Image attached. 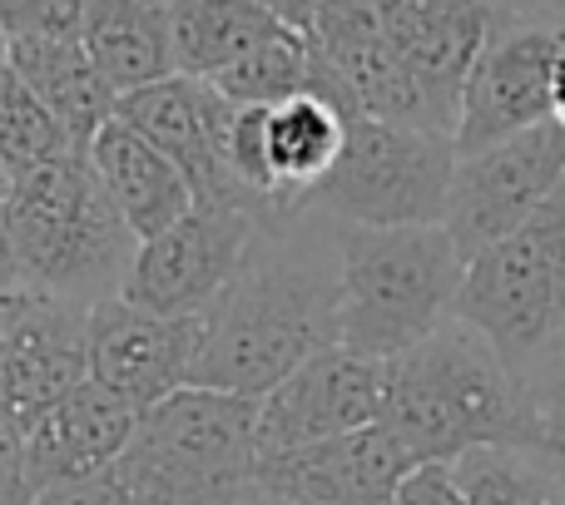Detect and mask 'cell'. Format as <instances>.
Returning a JSON list of instances; mask_svg holds the SVG:
<instances>
[{
	"label": "cell",
	"mask_w": 565,
	"mask_h": 505,
	"mask_svg": "<svg viewBox=\"0 0 565 505\" xmlns=\"http://www.w3.org/2000/svg\"><path fill=\"white\" fill-rule=\"evenodd\" d=\"M115 119H125L135 135H145L174 169L189 179L194 204H228L258 218L254 198L228 169V119L234 105L209 79L164 75L154 85H139L115 99Z\"/></svg>",
	"instance_id": "cell-11"
},
{
	"label": "cell",
	"mask_w": 565,
	"mask_h": 505,
	"mask_svg": "<svg viewBox=\"0 0 565 505\" xmlns=\"http://www.w3.org/2000/svg\"><path fill=\"white\" fill-rule=\"evenodd\" d=\"M0 417H15L10 411V391H6V367H0Z\"/></svg>",
	"instance_id": "cell-33"
},
{
	"label": "cell",
	"mask_w": 565,
	"mask_h": 505,
	"mask_svg": "<svg viewBox=\"0 0 565 505\" xmlns=\"http://www.w3.org/2000/svg\"><path fill=\"white\" fill-rule=\"evenodd\" d=\"M561 179H565V125L541 119V125L521 129V135L477 149V154H457L441 228L461 248V258H471L487 244L507 238L516 224H526L561 189Z\"/></svg>",
	"instance_id": "cell-9"
},
{
	"label": "cell",
	"mask_w": 565,
	"mask_h": 505,
	"mask_svg": "<svg viewBox=\"0 0 565 505\" xmlns=\"http://www.w3.org/2000/svg\"><path fill=\"white\" fill-rule=\"evenodd\" d=\"M85 0H0V35H45V40H79Z\"/></svg>",
	"instance_id": "cell-27"
},
{
	"label": "cell",
	"mask_w": 565,
	"mask_h": 505,
	"mask_svg": "<svg viewBox=\"0 0 565 505\" xmlns=\"http://www.w3.org/2000/svg\"><path fill=\"white\" fill-rule=\"evenodd\" d=\"M382 401H387V362L332 342L258 397V456L372 427L382 421Z\"/></svg>",
	"instance_id": "cell-12"
},
{
	"label": "cell",
	"mask_w": 565,
	"mask_h": 505,
	"mask_svg": "<svg viewBox=\"0 0 565 505\" xmlns=\"http://www.w3.org/2000/svg\"><path fill=\"white\" fill-rule=\"evenodd\" d=\"M521 382H526L531 401V441L551 456H565V342L551 357H541Z\"/></svg>",
	"instance_id": "cell-26"
},
{
	"label": "cell",
	"mask_w": 565,
	"mask_h": 505,
	"mask_svg": "<svg viewBox=\"0 0 565 505\" xmlns=\"http://www.w3.org/2000/svg\"><path fill=\"white\" fill-rule=\"evenodd\" d=\"M85 154H89V169H95L99 189L109 194V204L119 208L125 228L139 244L194 208V189H189V179L174 169V159H164L145 135H135L125 119H109V125L89 139Z\"/></svg>",
	"instance_id": "cell-19"
},
{
	"label": "cell",
	"mask_w": 565,
	"mask_h": 505,
	"mask_svg": "<svg viewBox=\"0 0 565 505\" xmlns=\"http://www.w3.org/2000/svg\"><path fill=\"white\" fill-rule=\"evenodd\" d=\"M238 505H397V496H392V501H292V496H274V491L248 486V496Z\"/></svg>",
	"instance_id": "cell-31"
},
{
	"label": "cell",
	"mask_w": 565,
	"mask_h": 505,
	"mask_svg": "<svg viewBox=\"0 0 565 505\" xmlns=\"http://www.w3.org/2000/svg\"><path fill=\"white\" fill-rule=\"evenodd\" d=\"M60 154H75V144L65 139V129L55 125L45 105L25 89V79L10 69V60L0 55V169L10 179L30 174V169L50 164ZM85 154V149H79Z\"/></svg>",
	"instance_id": "cell-25"
},
{
	"label": "cell",
	"mask_w": 565,
	"mask_h": 505,
	"mask_svg": "<svg viewBox=\"0 0 565 505\" xmlns=\"http://www.w3.org/2000/svg\"><path fill=\"white\" fill-rule=\"evenodd\" d=\"M30 505H129L125 486H119L115 466L99 471V476H79V481H65V486H50L40 491Z\"/></svg>",
	"instance_id": "cell-28"
},
{
	"label": "cell",
	"mask_w": 565,
	"mask_h": 505,
	"mask_svg": "<svg viewBox=\"0 0 565 505\" xmlns=\"http://www.w3.org/2000/svg\"><path fill=\"white\" fill-rule=\"evenodd\" d=\"M302 35H308V45L332 65V75L352 89L362 115L447 135V125H441L437 109H431V99L422 95L412 69L402 65L392 40L382 35L367 0H328V6H318V15L308 20Z\"/></svg>",
	"instance_id": "cell-14"
},
{
	"label": "cell",
	"mask_w": 565,
	"mask_h": 505,
	"mask_svg": "<svg viewBox=\"0 0 565 505\" xmlns=\"http://www.w3.org/2000/svg\"><path fill=\"white\" fill-rule=\"evenodd\" d=\"M258 471V401L179 387L135 417L115 476L129 505H238Z\"/></svg>",
	"instance_id": "cell-5"
},
{
	"label": "cell",
	"mask_w": 565,
	"mask_h": 505,
	"mask_svg": "<svg viewBox=\"0 0 565 505\" xmlns=\"http://www.w3.org/2000/svg\"><path fill=\"white\" fill-rule=\"evenodd\" d=\"M0 302H6V288H0Z\"/></svg>",
	"instance_id": "cell-36"
},
{
	"label": "cell",
	"mask_w": 565,
	"mask_h": 505,
	"mask_svg": "<svg viewBox=\"0 0 565 505\" xmlns=\"http://www.w3.org/2000/svg\"><path fill=\"white\" fill-rule=\"evenodd\" d=\"M254 234L258 218L244 208L194 204L184 218H174L135 248L119 298L149 312H169V318H199L238 272Z\"/></svg>",
	"instance_id": "cell-10"
},
{
	"label": "cell",
	"mask_w": 565,
	"mask_h": 505,
	"mask_svg": "<svg viewBox=\"0 0 565 505\" xmlns=\"http://www.w3.org/2000/svg\"><path fill=\"white\" fill-rule=\"evenodd\" d=\"M139 411L129 401H119L115 391H105L99 382H79L65 397H55L50 407H40L35 417L20 421L25 431V486L30 496L50 486H65L79 476H99L119 461V451L129 447Z\"/></svg>",
	"instance_id": "cell-17"
},
{
	"label": "cell",
	"mask_w": 565,
	"mask_h": 505,
	"mask_svg": "<svg viewBox=\"0 0 565 505\" xmlns=\"http://www.w3.org/2000/svg\"><path fill=\"white\" fill-rule=\"evenodd\" d=\"M367 6L451 135L461 79L507 0H367Z\"/></svg>",
	"instance_id": "cell-15"
},
{
	"label": "cell",
	"mask_w": 565,
	"mask_h": 505,
	"mask_svg": "<svg viewBox=\"0 0 565 505\" xmlns=\"http://www.w3.org/2000/svg\"><path fill=\"white\" fill-rule=\"evenodd\" d=\"M199 337H204L199 318H169V312H149L129 298H105L85 318L89 382L145 411L189 387Z\"/></svg>",
	"instance_id": "cell-13"
},
{
	"label": "cell",
	"mask_w": 565,
	"mask_h": 505,
	"mask_svg": "<svg viewBox=\"0 0 565 505\" xmlns=\"http://www.w3.org/2000/svg\"><path fill=\"white\" fill-rule=\"evenodd\" d=\"M467 258L441 224H338V342L402 357L457 318Z\"/></svg>",
	"instance_id": "cell-4"
},
{
	"label": "cell",
	"mask_w": 565,
	"mask_h": 505,
	"mask_svg": "<svg viewBox=\"0 0 565 505\" xmlns=\"http://www.w3.org/2000/svg\"><path fill=\"white\" fill-rule=\"evenodd\" d=\"M85 318L89 308L50 298V292H6V302H0V367H6L10 411L20 421L89 377Z\"/></svg>",
	"instance_id": "cell-16"
},
{
	"label": "cell",
	"mask_w": 565,
	"mask_h": 505,
	"mask_svg": "<svg viewBox=\"0 0 565 505\" xmlns=\"http://www.w3.org/2000/svg\"><path fill=\"white\" fill-rule=\"evenodd\" d=\"M6 60L25 89L55 115L65 139L75 149H89V139L115 119V89L99 79L95 60L85 55L79 40H45V35H20L6 40Z\"/></svg>",
	"instance_id": "cell-20"
},
{
	"label": "cell",
	"mask_w": 565,
	"mask_h": 505,
	"mask_svg": "<svg viewBox=\"0 0 565 505\" xmlns=\"http://www.w3.org/2000/svg\"><path fill=\"white\" fill-rule=\"evenodd\" d=\"M447 471L467 505H565V466L541 447H477Z\"/></svg>",
	"instance_id": "cell-23"
},
{
	"label": "cell",
	"mask_w": 565,
	"mask_h": 505,
	"mask_svg": "<svg viewBox=\"0 0 565 505\" xmlns=\"http://www.w3.org/2000/svg\"><path fill=\"white\" fill-rule=\"evenodd\" d=\"M457 318L526 377L565 342V179L507 238L467 258Z\"/></svg>",
	"instance_id": "cell-6"
},
{
	"label": "cell",
	"mask_w": 565,
	"mask_h": 505,
	"mask_svg": "<svg viewBox=\"0 0 565 505\" xmlns=\"http://www.w3.org/2000/svg\"><path fill=\"white\" fill-rule=\"evenodd\" d=\"M551 119L565 125V45H561L556 65H551Z\"/></svg>",
	"instance_id": "cell-32"
},
{
	"label": "cell",
	"mask_w": 565,
	"mask_h": 505,
	"mask_svg": "<svg viewBox=\"0 0 565 505\" xmlns=\"http://www.w3.org/2000/svg\"><path fill=\"white\" fill-rule=\"evenodd\" d=\"M451 169H457L451 135L352 115L338 164L308 194V208L332 224H441Z\"/></svg>",
	"instance_id": "cell-7"
},
{
	"label": "cell",
	"mask_w": 565,
	"mask_h": 505,
	"mask_svg": "<svg viewBox=\"0 0 565 505\" xmlns=\"http://www.w3.org/2000/svg\"><path fill=\"white\" fill-rule=\"evenodd\" d=\"M318 214L288 228H258L238 272L199 312L204 337L189 387L264 397L298 362L338 342V224L332 248L312 234Z\"/></svg>",
	"instance_id": "cell-1"
},
{
	"label": "cell",
	"mask_w": 565,
	"mask_h": 505,
	"mask_svg": "<svg viewBox=\"0 0 565 505\" xmlns=\"http://www.w3.org/2000/svg\"><path fill=\"white\" fill-rule=\"evenodd\" d=\"M268 10L282 20V25H292V30H308V20L318 15V6H328V0H264Z\"/></svg>",
	"instance_id": "cell-30"
},
{
	"label": "cell",
	"mask_w": 565,
	"mask_h": 505,
	"mask_svg": "<svg viewBox=\"0 0 565 505\" xmlns=\"http://www.w3.org/2000/svg\"><path fill=\"white\" fill-rule=\"evenodd\" d=\"M0 214L15 253L20 292H50L79 308L125 292L139 238L99 189L89 154L75 149L30 174H15L10 194L0 198Z\"/></svg>",
	"instance_id": "cell-3"
},
{
	"label": "cell",
	"mask_w": 565,
	"mask_h": 505,
	"mask_svg": "<svg viewBox=\"0 0 565 505\" xmlns=\"http://www.w3.org/2000/svg\"><path fill=\"white\" fill-rule=\"evenodd\" d=\"M565 45V25L536 6V0H507L461 79L457 129L451 144L457 154L511 139L521 129L551 119V65Z\"/></svg>",
	"instance_id": "cell-8"
},
{
	"label": "cell",
	"mask_w": 565,
	"mask_h": 505,
	"mask_svg": "<svg viewBox=\"0 0 565 505\" xmlns=\"http://www.w3.org/2000/svg\"><path fill=\"white\" fill-rule=\"evenodd\" d=\"M382 427L412 466H451L477 447H536L526 382L461 318L387 362Z\"/></svg>",
	"instance_id": "cell-2"
},
{
	"label": "cell",
	"mask_w": 565,
	"mask_h": 505,
	"mask_svg": "<svg viewBox=\"0 0 565 505\" xmlns=\"http://www.w3.org/2000/svg\"><path fill=\"white\" fill-rule=\"evenodd\" d=\"M10 194V174H6V169H0V198H6Z\"/></svg>",
	"instance_id": "cell-34"
},
{
	"label": "cell",
	"mask_w": 565,
	"mask_h": 505,
	"mask_svg": "<svg viewBox=\"0 0 565 505\" xmlns=\"http://www.w3.org/2000/svg\"><path fill=\"white\" fill-rule=\"evenodd\" d=\"M282 30V20L264 0H174L169 10V50H174V75L214 79L244 50Z\"/></svg>",
	"instance_id": "cell-22"
},
{
	"label": "cell",
	"mask_w": 565,
	"mask_h": 505,
	"mask_svg": "<svg viewBox=\"0 0 565 505\" xmlns=\"http://www.w3.org/2000/svg\"><path fill=\"white\" fill-rule=\"evenodd\" d=\"M169 10L174 0H85L79 45L115 95L174 75Z\"/></svg>",
	"instance_id": "cell-21"
},
{
	"label": "cell",
	"mask_w": 565,
	"mask_h": 505,
	"mask_svg": "<svg viewBox=\"0 0 565 505\" xmlns=\"http://www.w3.org/2000/svg\"><path fill=\"white\" fill-rule=\"evenodd\" d=\"M209 85L228 105H278V99L298 95V89H308V35L282 25L268 40H258L254 50H244L228 69H218Z\"/></svg>",
	"instance_id": "cell-24"
},
{
	"label": "cell",
	"mask_w": 565,
	"mask_h": 505,
	"mask_svg": "<svg viewBox=\"0 0 565 505\" xmlns=\"http://www.w3.org/2000/svg\"><path fill=\"white\" fill-rule=\"evenodd\" d=\"M412 456L382 421L298 451L258 456L254 486L292 501H392L412 476Z\"/></svg>",
	"instance_id": "cell-18"
},
{
	"label": "cell",
	"mask_w": 565,
	"mask_h": 505,
	"mask_svg": "<svg viewBox=\"0 0 565 505\" xmlns=\"http://www.w3.org/2000/svg\"><path fill=\"white\" fill-rule=\"evenodd\" d=\"M397 505H467V496L447 466H417L397 486Z\"/></svg>",
	"instance_id": "cell-29"
},
{
	"label": "cell",
	"mask_w": 565,
	"mask_h": 505,
	"mask_svg": "<svg viewBox=\"0 0 565 505\" xmlns=\"http://www.w3.org/2000/svg\"><path fill=\"white\" fill-rule=\"evenodd\" d=\"M0 55H6V35H0Z\"/></svg>",
	"instance_id": "cell-35"
},
{
	"label": "cell",
	"mask_w": 565,
	"mask_h": 505,
	"mask_svg": "<svg viewBox=\"0 0 565 505\" xmlns=\"http://www.w3.org/2000/svg\"><path fill=\"white\" fill-rule=\"evenodd\" d=\"M561 466H565V456H561Z\"/></svg>",
	"instance_id": "cell-37"
}]
</instances>
